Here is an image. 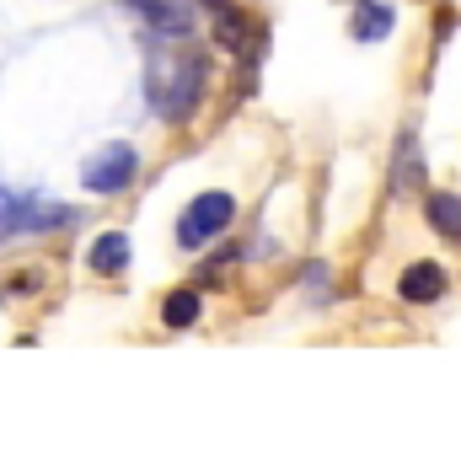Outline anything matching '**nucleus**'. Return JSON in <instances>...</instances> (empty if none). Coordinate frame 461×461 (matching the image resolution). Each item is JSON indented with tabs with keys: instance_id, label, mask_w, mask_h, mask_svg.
<instances>
[{
	"instance_id": "7",
	"label": "nucleus",
	"mask_w": 461,
	"mask_h": 461,
	"mask_svg": "<svg viewBox=\"0 0 461 461\" xmlns=\"http://www.w3.org/2000/svg\"><path fill=\"white\" fill-rule=\"evenodd\" d=\"M140 11H145V22H150L156 32H167V38H183V32H188V16H183L172 0H140Z\"/></svg>"
},
{
	"instance_id": "1",
	"label": "nucleus",
	"mask_w": 461,
	"mask_h": 461,
	"mask_svg": "<svg viewBox=\"0 0 461 461\" xmlns=\"http://www.w3.org/2000/svg\"><path fill=\"white\" fill-rule=\"evenodd\" d=\"M145 92H150L161 118H172V123L188 118L199 92H204V59H194V54H156L145 65Z\"/></svg>"
},
{
	"instance_id": "9",
	"label": "nucleus",
	"mask_w": 461,
	"mask_h": 461,
	"mask_svg": "<svg viewBox=\"0 0 461 461\" xmlns=\"http://www.w3.org/2000/svg\"><path fill=\"white\" fill-rule=\"evenodd\" d=\"M386 27H392V11H386V5H365L348 32H354L359 43H370V38H386Z\"/></svg>"
},
{
	"instance_id": "3",
	"label": "nucleus",
	"mask_w": 461,
	"mask_h": 461,
	"mask_svg": "<svg viewBox=\"0 0 461 461\" xmlns=\"http://www.w3.org/2000/svg\"><path fill=\"white\" fill-rule=\"evenodd\" d=\"M230 221H236V199H230V194H199V199L188 204L183 226H177V241H183V247H204V241L221 236Z\"/></svg>"
},
{
	"instance_id": "11",
	"label": "nucleus",
	"mask_w": 461,
	"mask_h": 461,
	"mask_svg": "<svg viewBox=\"0 0 461 461\" xmlns=\"http://www.w3.org/2000/svg\"><path fill=\"white\" fill-rule=\"evenodd\" d=\"M129 5H140V0H129Z\"/></svg>"
},
{
	"instance_id": "5",
	"label": "nucleus",
	"mask_w": 461,
	"mask_h": 461,
	"mask_svg": "<svg viewBox=\"0 0 461 461\" xmlns=\"http://www.w3.org/2000/svg\"><path fill=\"white\" fill-rule=\"evenodd\" d=\"M86 263H92L97 274H123V268H129V236H123V230H103V236L92 241Z\"/></svg>"
},
{
	"instance_id": "10",
	"label": "nucleus",
	"mask_w": 461,
	"mask_h": 461,
	"mask_svg": "<svg viewBox=\"0 0 461 461\" xmlns=\"http://www.w3.org/2000/svg\"><path fill=\"white\" fill-rule=\"evenodd\" d=\"M27 199H16V188H0V236H11V230H27Z\"/></svg>"
},
{
	"instance_id": "4",
	"label": "nucleus",
	"mask_w": 461,
	"mask_h": 461,
	"mask_svg": "<svg viewBox=\"0 0 461 461\" xmlns=\"http://www.w3.org/2000/svg\"><path fill=\"white\" fill-rule=\"evenodd\" d=\"M397 295H402V301H413V306L440 301V295H446V268H440V263H413V268L397 279Z\"/></svg>"
},
{
	"instance_id": "2",
	"label": "nucleus",
	"mask_w": 461,
	"mask_h": 461,
	"mask_svg": "<svg viewBox=\"0 0 461 461\" xmlns=\"http://www.w3.org/2000/svg\"><path fill=\"white\" fill-rule=\"evenodd\" d=\"M134 172H140V156H134V145H103V150L86 161V172H81V188H92V194H123V188L134 183Z\"/></svg>"
},
{
	"instance_id": "8",
	"label": "nucleus",
	"mask_w": 461,
	"mask_h": 461,
	"mask_svg": "<svg viewBox=\"0 0 461 461\" xmlns=\"http://www.w3.org/2000/svg\"><path fill=\"white\" fill-rule=\"evenodd\" d=\"M161 322H167V328H194V322H199V295H194V290H172L167 306H161Z\"/></svg>"
},
{
	"instance_id": "6",
	"label": "nucleus",
	"mask_w": 461,
	"mask_h": 461,
	"mask_svg": "<svg viewBox=\"0 0 461 461\" xmlns=\"http://www.w3.org/2000/svg\"><path fill=\"white\" fill-rule=\"evenodd\" d=\"M424 210H429V226L440 230V236H461V199H456V194H446V188H440V194H429V204H424Z\"/></svg>"
}]
</instances>
